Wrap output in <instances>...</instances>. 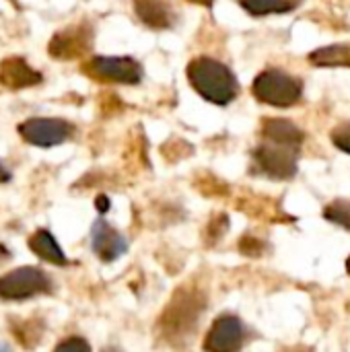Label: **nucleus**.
<instances>
[{"label":"nucleus","mask_w":350,"mask_h":352,"mask_svg":"<svg viewBox=\"0 0 350 352\" xmlns=\"http://www.w3.org/2000/svg\"><path fill=\"white\" fill-rule=\"evenodd\" d=\"M93 39H95V31L91 23L80 21L56 31L47 43V52L56 60H76L83 58L93 47Z\"/></svg>","instance_id":"obj_7"},{"label":"nucleus","mask_w":350,"mask_h":352,"mask_svg":"<svg viewBox=\"0 0 350 352\" xmlns=\"http://www.w3.org/2000/svg\"><path fill=\"white\" fill-rule=\"evenodd\" d=\"M17 130L25 142L39 148L58 146L74 134V126L60 118H29L21 122Z\"/></svg>","instance_id":"obj_8"},{"label":"nucleus","mask_w":350,"mask_h":352,"mask_svg":"<svg viewBox=\"0 0 350 352\" xmlns=\"http://www.w3.org/2000/svg\"><path fill=\"white\" fill-rule=\"evenodd\" d=\"M291 352H311L309 349H295V351H291Z\"/></svg>","instance_id":"obj_28"},{"label":"nucleus","mask_w":350,"mask_h":352,"mask_svg":"<svg viewBox=\"0 0 350 352\" xmlns=\"http://www.w3.org/2000/svg\"><path fill=\"white\" fill-rule=\"evenodd\" d=\"M330 138H332V142H334L336 148H340L342 153L350 155V122H344V124L336 126L332 130Z\"/></svg>","instance_id":"obj_21"},{"label":"nucleus","mask_w":350,"mask_h":352,"mask_svg":"<svg viewBox=\"0 0 350 352\" xmlns=\"http://www.w3.org/2000/svg\"><path fill=\"white\" fill-rule=\"evenodd\" d=\"M47 293H52V280L35 266H21L0 276V299L4 301H25Z\"/></svg>","instance_id":"obj_5"},{"label":"nucleus","mask_w":350,"mask_h":352,"mask_svg":"<svg viewBox=\"0 0 350 352\" xmlns=\"http://www.w3.org/2000/svg\"><path fill=\"white\" fill-rule=\"evenodd\" d=\"M239 4L252 16H266L291 12L301 4V0H239Z\"/></svg>","instance_id":"obj_17"},{"label":"nucleus","mask_w":350,"mask_h":352,"mask_svg":"<svg viewBox=\"0 0 350 352\" xmlns=\"http://www.w3.org/2000/svg\"><path fill=\"white\" fill-rule=\"evenodd\" d=\"M204 309H206V295L200 289L192 285L177 287V291L171 295L169 303L165 305L159 318L161 336L171 344H182L194 334Z\"/></svg>","instance_id":"obj_1"},{"label":"nucleus","mask_w":350,"mask_h":352,"mask_svg":"<svg viewBox=\"0 0 350 352\" xmlns=\"http://www.w3.org/2000/svg\"><path fill=\"white\" fill-rule=\"evenodd\" d=\"M109 206H111V204H109V198H107L105 194H101V196L95 198V208H97L101 214H105V212L109 210Z\"/></svg>","instance_id":"obj_23"},{"label":"nucleus","mask_w":350,"mask_h":352,"mask_svg":"<svg viewBox=\"0 0 350 352\" xmlns=\"http://www.w3.org/2000/svg\"><path fill=\"white\" fill-rule=\"evenodd\" d=\"M309 62L322 68H350V43H334L309 54Z\"/></svg>","instance_id":"obj_15"},{"label":"nucleus","mask_w":350,"mask_h":352,"mask_svg":"<svg viewBox=\"0 0 350 352\" xmlns=\"http://www.w3.org/2000/svg\"><path fill=\"white\" fill-rule=\"evenodd\" d=\"M27 245H29V250L39 258V260H43V262H47V264H52V266H68L70 262H68V258H66V254H64V250L58 245V241H56V237L47 231V229H37L31 237H29V241H27Z\"/></svg>","instance_id":"obj_14"},{"label":"nucleus","mask_w":350,"mask_h":352,"mask_svg":"<svg viewBox=\"0 0 350 352\" xmlns=\"http://www.w3.org/2000/svg\"><path fill=\"white\" fill-rule=\"evenodd\" d=\"M91 250L101 262L109 264L128 252V239L107 221H95L91 227Z\"/></svg>","instance_id":"obj_10"},{"label":"nucleus","mask_w":350,"mask_h":352,"mask_svg":"<svg viewBox=\"0 0 350 352\" xmlns=\"http://www.w3.org/2000/svg\"><path fill=\"white\" fill-rule=\"evenodd\" d=\"M83 72L95 80L118 85H138L144 76L142 66L128 56H95L83 66Z\"/></svg>","instance_id":"obj_6"},{"label":"nucleus","mask_w":350,"mask_h":352,"mask_svg":"<svg viewBox=\"0 0 350 352\" xmlns=\"http://www.w3.org/2000/svg\"><path fill=\"white\" fill-rule=\"evenodd\" d=\"M6 256H8V250L4 245H0V260H4Z\"/></svg>","instance_id":"obj_26"},{"label":"nucleus","mask_w":350,"mask_h":352,"mask_svg":"<svg viewBox=\"0 0 350 352\" xmlns=\"http://www.w3.org/2000/svg\"><path fill=\"white\" fill-rule=\"evenodd\" d=\"M324 219L350 231V200H334L324 208Z\"/></svg>","instance_id":"obj_18"},{"label":"nucleus","mask_w":350,"mask_h":352,"mask_svg":"<svg viewBox=\"0 0 350 352\" xmlns=\"http://www.w3.org/2000/svg\"><path fill=\"white\" fill-rule=\"evenodd\" d=\"M227 231H229V217H227L225 212H221V214H215V217L210 219L208 229H206V237H208L210 243H215V241H219Z\"/></svg>","instance_id":"obj_19"},{"label":"nucleus","mask_w":350,"mask_h":352,"mask_svg":"<svg viewBox=\"0 0 350 352\" xmlns=\"http://www.w3.org/2000/svg\"><path fill=\"white\" fill-rule=\"evenodd\" d=\"M190 2H194V4H202V6H212V4H215V0H190Z\"/></svg>","instance_id":"obj_25"},{"label":"nucleus","mask_w":350,"mask_h":352,"mask_svg":"<svg viewBox=\"0 0 350 352\" xmlns=\"http://www.w3.org/2000/svg\"><path fill=\"white\" fill-rule=\"evenodd\" d=\"M252 159H254V169L270 179L287 182V179H293L299 171V165H297L299 148L264 142L254 148Z\"/></svg>","instance_id":"obj_4"},{"label":"nucleus","mask_w":350,"mask_h":352,"mask_svg":"<svg viewBox=\"0 0 350 352\" xmlns=\"http://www.w3.org/2000/svg\"><path fill=\"white\" fill-rule=\"evenodd\" d=\"M105 352H118V351H105Z\"/></svg>","instance_id":"obj_30"},{"label":"nucleus","mask_w":350,"mask_h":352,"mask_svg":"<svg viewBox=\"0 0 350 352\" xmlns=\"http://www.w3.org/2000/svg\"><path fill=\"white\" fill-rule=\"evenodd\" d=\"M186 74L194 91L202 99L215 105H229L239 93V82L233 70L215 58H208V56L194 58L188 64Z\"/></svg>","instance_id":"obj_2"},{"label":"nucleus","mask_w":350,"mask_h":352,"mask_svg":"<svg viewBox=\"0 0 350 352\" xmlns=\"http://www.w3.org/2000/svg\"><path fill=\"white\" fill-rule=\"evenodd\" d=\"M266 250V243L260 241L258 237L254 235H243L241 241H239V252L243 256H250V258H260Z\"/></svg>","instance_id":"obj_20"},{"label":"nucleus","mask_w":350,"mask_h":352,"mask_svg":"<svg viewBox=\"0 0 350 352\" xmlns=\"http://www.w3.org/2000/svg\"><path fill=\"white\" fill-rule=\"evenodd\" d=\"M10 330L14 334V340L27 349V351H33L41 336H43V324L39 320H19V318H12L10 322Z\"/></svg>","instance_id":"obj_16"},{"label":"nucleus","mask_w":350,"mask_h":352,"mask_svg":"<svg viewBox=\"0 0 350 352\" xmlns=\"http://www.w3.org/2000/svg\"><path fill=\"white\" fill-rule=\"evenodd\" d=\"M0 352H10V349H8L6 344H2V342H0Z\"/></svg>","instance_id":"obj_27"},{"label":"nucleus","mask_w":350,"mask_h":352,"mask_svg":"<svg viewBox=\"0 0 350 352\" xmlns=\"http://www.w3.org/2000/svg\"><path fill=\"white\" fill-rule=\"evenodd\" d=\"M347 272L350 274V256H349V260H347Z\"/></svg>","instance_id":"obj_29"},{"label":"nucleus","mask_w":350,"mask_h":352,"mask_svg":"<svg viewBox=\"0 0 350 352\" xmlns=\"http://www.w3.org/2000/svg\"><path fill=\"white\" fill-rule=\"evenodd\" d=\"M43 80V74L35 70L23 56H8L0 62V85L12 91L35 87Z\"/></svg>","instance_id":"obj_11"},{"label":"nucleus","mask_w":350,"mask_h":352,"mask_svg":"<svg viewBox=\"0 0 350 352\" xmlns=\"http://www.w3.org/2000/svg\"><path fill=\"white\" fill-rule=\"evenodd\" d=\"M54 352H91V344L80 336H68L56 344Z\"/></svg>","instance_id":"obj_22"},{"label":"nucleus","mask_w":350,"mask_h":352,"mask_svg":"<svg viewBox=\"0 0 350 352\" xmlns=\"http://www.w3.org/2000/svg\"><path fill=\"white\" fill-rule=\"evenodd\" d=\"M252 93L260 103L272 107H293L303 97V82L285 70L268 68L256 76Z\"/></svg>","instance_id":"obj_3"},{"label":"nucleus","mask_w":350,"mask_h":352,"mask_svg":"<svg viewBox=\"0 0 350 352\" xmlns=\"http://www.w3.org/2000/svg\"><path fill=\"white\" fill-rule=\"evenodd\" d=\"M136 16L151 29L163 31L173 27L175 14L165 0H132Z\"/></svg>","instance_id":"obj_13"},{"label":"nucleus","mask_w":350,"mask_h":352,"mask_svg":"<svg viewBox=\"0 0 350 352\" xmlns=\"http://www.w3.org/2000/svg\"><path fill=\"white\" fill-rule=\"evenodd\" d=\"M262 136L266 138V142H274V144H283V146H291V148H299L303 144V130L293 124L291 120H283V118H268L262 122Z\"/></svg>","instance_id":"obj_12"},{"label":"nucleus","mask_w":350,"mask_h":352,"mask_svg":"<svg viewBox=\"0 0 350 352\" xmlns=\"http://www.w3.org/2000/svg\"><path fill=\"white\" fill-rule=\"evenodd\" d=\"M6 182H10V171L0 163V184H6Z\"/></svg>","instance_id":"obj_24"},{"label":"nucleus","mask_w":350,"mask_h":352,"mask_svg":"<svg viewBox=\"0 0 350 352\" xmlns=\"http://www.w3.org/2000/svg\"><path fill=\"white\" fill-rule=\"evenodd\" d=\"M248 340L243 322L233 314H223L204 338V352H241Z\"/></svg>","instance_id":"obj_9"}]
</instances>
